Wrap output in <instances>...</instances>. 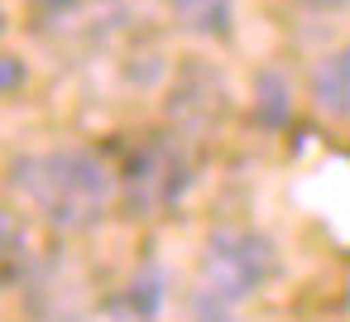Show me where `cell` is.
<instances>
[{"label":"cell","mask_w":350,"mask_h":322,"mask_svg":"<svg viewBox=\"0 0 350 322\" xmlns=\"http://www.w3.org/2000/svg\"><path fill=\"white\" fill-rule=\"evenodd\" d=\"M15 188L58 226H87L101 216L111 178L106 169L82 154V149H58V154H34L15 164Z\"/></svg>","instance_id":"obj_1"},{"label":"cell","mask_w":350,"mask_h":322,"mask_svg":"<svg viewBox=\"0 0 350 322\" xmlns=\"http://www.w3.org/2000/svg\"><path fill=\"white\" fill-rule=\"evenodd\" d=\"M273 269V250L259 236H216L206 255V288L216 298H245Z\"/></svg>","instance_id":"obj_2"},{"label":"cell","mask_w":350,"mask_h":322,"mask_svg":"<svg viewBox=\"0 0 350 322\" xmlns=\"http://www.w3.org/2000/svg\"><path fill=\"white\" fill-rule=\"evenodd\" d=\"M317 101L331 116H350V44L317 68Z\"/></svg>","instance_id":"obj_3"},{"label":"cell","mask_w":350,"mask_h":322,"mask_svg":"<svg viewBox=\"0 0 350 322\" xmlns=\"http://www.w3.org/2000/svg\"><path fill=\"white\" fill-rule=\"evenodd\" d=\"M173 5H178V15H183L192 29H202V34H221L226 20H230V0H173Z\"/></svg>","instance_id":"obj_4"},{"label":"cell","mask_w":350,"mask_h":322,"mask_svg":"<svg viewBox=\"0 0 350 322\" xmlns=\"http://www.w3.org/2000/svg\"><path fill=\"white\" fill-rule=\"evenodd\" d=\"M25 82V63L15 53H0V92H15Z\"/></svg>","instance_id":"obj_5"},{"label":"cell","mask_w":350,"mask_h":322,"mask_svg":"<svg viewBox=\"0 0 350 322\" xmlns=\"http://www.w3.org/2000/svg\"><path fill=\"white\" fill-rule=\"evenodd\" d=\"M307 5H340V0H307Z\"/></svg>","instance_id":"obj_6"},{"label":"cell","mask_w":350,"mask_h":322,"mask_svg":"<svg viewBox=\"0 0 350 322\" xmlns=\"http://www.w3.org/2000/svg\"><path fill=\"white\" fill-rule=\"evenodd\" d=\"M0 240H5V216H0Z\"/></svg>","instance_id":"obj_7"}]
</instances>
